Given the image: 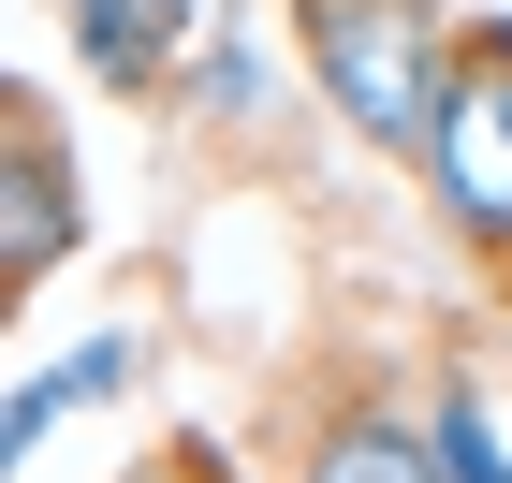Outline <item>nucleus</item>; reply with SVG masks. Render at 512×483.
Wrapping results in <instances>:
<instances>
[{
    "mask_svg": "<svg viewBox=\"0 0 512 483\" xmlns=\"http://www.w3.org/2000/svg\"><path fill=\"white\" fill-rule=\"evenodd\" d=\"M425 440H439V483H512V440L483 425V396H469V381L425 410Z\"/></svg>",
    "mask_w": 512,
    "mask_h": 483,
    "instance_id": "obj_6",
    "label": "nucleus"
},
{
    "mask_svg": "<svg viewBox=\"0 0 512 483\" xmlns=\"http://www.w3.org/2000/svg\"><path fill=\"white\" fill-rule=\"evenodd\" d=\"M0 132H15V220H0V279L30 293L44 264L88 235V205H74V147H59V103H44V88H15V103H0Z\"/></svg>",
    "mask_w": 512,
    "mask_h": 483,
    "instance_id": "obj_3",
    "label": "nucleus"
},
{
    "mask_svg": "<svg viewBox=\"0 0 512 483\" xmlns=\"http://www.w3.org/2000/svg\"><path fill=\"white\" fill-rule=\"evenodd\" d=\"M44 381H59V410H103V396L132 381V337H74V352L44 366Z\"/></svg>",
    "mask_w": 512,
    "mask_h": 483,
    "instance_id": "obj_7",
    "label": "nucleus"
},
{
    "mask_svg": "<svg viewBox=\"0 0 512 483\" xmlns=\"http://www.w3.org/2000/svg\"><path fill=\"white\" fill-rule=\"evenodd\" d=\"M308 483H439V440L395 425V410H337L308 440Z\"/></svg>",
    "mask_w": 512,
    "mask_h": 483,
    "instance_id": "obj_5",
    "label": "nucleus"
},
{
    "mask_svg": "<svg viewBox=\"0 0 512 483\" xmlns=\"http://www.w3.org/2000/svg\"><path fill=\"white\" fill-rule=\"evenodd\" d=\"M205 103H235V118L264 103V74H249V44H205Z\"/></svg>",
    "mask_w": 512,
    "mask_h": 483,
    "instance_id": "obj_8",
    "label": "nucleus"
},
{
    "mask_svg": "<svg viewBox=\"0 0 512 483\" xmlns=\"http://www.w3.org/2000/svg\"><path fill=\"white\" fill-rule=\"evenodd\" d=\"M308 74L366 147L425 161L439 88H454V30H439V0H308Z\"/></svg>",
    "mask_w": 512,
    "mask_h": 483,
    "instance_id": "obj_1",
    "label": "nucleus"
},
{
    "mask_svg": "<svg viewBox=\"0 0 512 483\" xmlns=\"http://www.w3.org/2000/svg\"><path fill=\"white\" fill-rule=\"evenodd\" d=\"M425 176H439V220H454L469 249H498V264H512V15L454 30V88H439Z\"/></svg>",
    "mask_w": 512,
    "mask_h": 483,
    "instance_id": "obj_2",
    "label": "nucleus"
},
{
    "mask_svg": "<svg viewBox=\"0 0 512 483\" xmlns=\"http://www.w3.org/2000/svg\"><path fill=\"white\" fill-rule=\"evenodd\" d=\"M74 44L103 88H161L176 44H191V0H74Z\"/></svg>",
    "mask_w": 512,
    "mask_h": 483,
    "instance_id": "obj_4",
    "label": "nucleus"
}]
</instances>
